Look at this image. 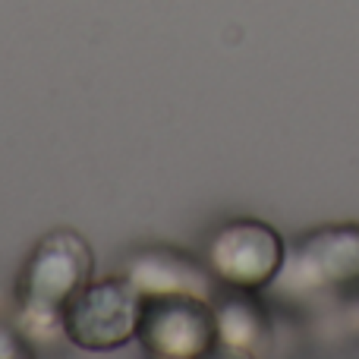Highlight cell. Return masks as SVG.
Instances as JSON below:
<instances>
[{
    "instance_id": "6da1fadb",
    "label": "cell",
    "mask_w": 359,
    "mask_h": 359,
    "mask_svg": "<svg viewBox=\"0 0 359 359\" xmlns=\"http://www.w3.org/2000/svg\"><path fill=\"white\" fill-rule=\"evenodd\" d=\"M92 252L76 233H50L35 246L19 278V299L35 322H60L67 306L88 287Z\"/></svg>"
},
{
    "instance_id": "7a4b0ae2",
    "label": "cell",
    "mask_w": 359,
    "mask_h": 359,
    "mask_svg": "<svg viewBox=\"0 0 359 359\" xmlns=\"http://www.w3.org/2000/svg\"><path fill=\"white\" fill-rule=\"evenodd\" d=\"M139 337L145 350L164 359H198L221 344L217 312L202 293H145Z\"/></svg>"
},
{
    "instance_id": "3957f363",
    "label": "cell",
    "mask_w": 359,
    "mask_h": 359,
    "mask_svg": "<svg viewBox=\"0 0 359 359\" xmlns=\"http://www.w3.org/2000/svg\"><path fill=\"white\" fill-rule=\"evenodd\" d=\"M142 293L133 280L88 284L63 312V331L86 350H114L139 334Z\"/></svg>"
},
{
    "instance_id": "277c9868",
    "label": "cell",
    "mask_w": 359,
    "mask_h": 359,
    "mask_svg": "<svg viewBox=\"0 0 359 359\" xmlns=\"http://www.w3.org/2000/svg\"><path fill=\"white\" fill-rule=\"evenodd\" d=\"M278 278L290 290L359 287V224H328L299 236Z\"/></svg>"
},
{
    "instance_id": "5b68a950",
    "label": "cell",
    "mask_w": 359,
    "mask_h": 359,
    "mask_svg": "<svg viewBox=\"0 0 359 359\" xmlns=\"http://www.w3.org/2000/svg\"><path fill=\"white\" fill-rule=\"evenodd\" d=\"M287 259L284 236L265 221L240 217L224 224L208 246L215 274L233 290H262L280 274Z\"/></svg>"
},
{
    "instance_id": "8992f818",
    "label": "cell",
    "mask_w": 359,
    "mask_h": 359,
    "mask_svg": "<svg viewBox=\"0 0 359 359\" xmlns=\"http://www.w3.org/2000/svg\"><path fill=\"white\" fill-rule=\"evenodd\" d=\"M246 293L252 290H240V297L227 299L224 309L217 312V337H221V344H230L233 353H259L271 341L265 309L255 299H249Z\"/></svg>"
},
{
    "instance_id": "52a82bcc",
    "label": "cell",
    "mask_w": 359,
    "mask_h": 359,
    "mask_svg": "<svg viewBox=\"0 0 359 359\" xmlns=\"http://www.w3.org/2000/svg\"><path fill=\"white\" fill-rule=\"evenodd\" d=\"M133 284L139 287V293H205L208 290V280L198 271L192 262H183L177 255H149L145 262H139L136 271H133Z\"/></svg>"
}]
</instances>
